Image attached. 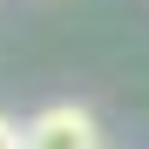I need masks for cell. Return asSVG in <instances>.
Instances as JSON below:
<instances>
[{
	"instance_id": "cell-1",
	"label": "cell",
	"mask_w": 149,
	"mask_h": 149,
	"mask_svg": "<svg viewBox=\"0 0 149 149\" xmlns=\"http://www.w3.org/2000/svg\"><path fill=\"white\" fill-rule=\"evenodd\" d=\"M20 149H102V129L81 102H47L27 129H20Z\"/></svg>"
},
{
	"instance_id": "cell-2",
	"label": "cell",
	"mask_w": 149,
	"mask_h": 149,
	"mask_svg": "<svg viewBox=\"0 0 149 149\" xmlns=\"http://www.w3.org/2000/svg\"><path fill=\"white\" fill-rule=\"evenodd\" d=\"M0 149H20V129H14L7 115H0Z\"/></svg>"
}]
</instances>
